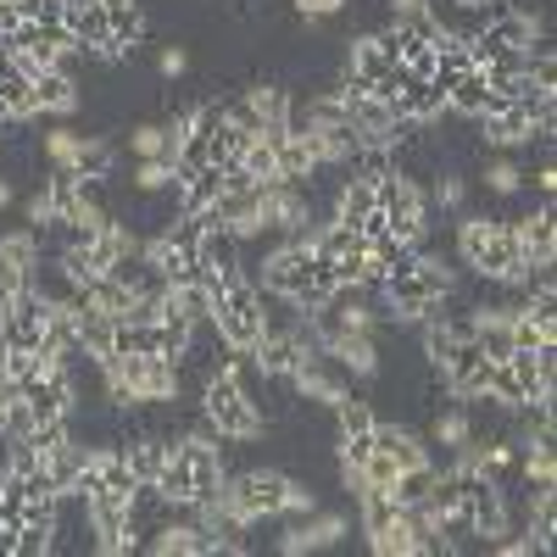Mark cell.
I'll use <instances>...</instances> for the list:
<instances>
[{"instance_id":"6da1fadb","label":"cell","mask_w":557,"mask_h":557,"mask_svg":"<svg viewBox=\"0 0 557 557\" xmlns=\"http://www.w3.org/2000/svg\"><path fill=\"white\" fill-rule=\"evenodd\" d=\"M201 418L223 441H257L262 435V407L246 391L240 362H228V368H218V374L201 380Z\"/></svg>"},{"instance_id":"7a4b0ae2","label":"cell","mask_w":557,"mask_h":557,"mask_svg":"<svg viewBox=\"0 0 557 557\" xmlns=\"http://www.w3.org/2000/svg\"><path fill=\"white\" fill-rule=\"evenodd\" d=\"M212 330L223 335L228 351H251L268 330V301L251 278H235V285H223L218 301H212Z\"/></svg>"},{"instance_id":"3957f363","label":"cell","mask_w":557,"mask_h":557,"mask_svg":"<svg viewBox=\"0 0 557 557\" xmlns=\"http://www.w3.org/2000/svg\"><path fill=\"white\" fill-rule=\"evenodd\" d=\"M285 485H290V474H278V469H246L235 480H223L218 507L240 524H262V519L285 513Z\"/></svg>"},{"instance_id":"277c9868","label":"cell","mask_w":557,"mask_h":557,"mask_svg":"<svg viewBox=\"0 0 557 557\" xmlns=\"http://www.w3.org/2000/svg\"><path fill=\"white\" fill-rule=\"evenodd\" d=\"M374 212L385 218V228L396 240H407V246H424V218H430V201H424V190L396 168V173H385V178H374Z\"/></svg>"},{"instance_id":"5b68a950","label":"cell","mask_w":557,"mask_h":557,"mask_svg":"<svg viewBox=\"0 0 557 557\" xmlns=\"http://www.w3.org/2000/svg\"><path fill=\"white\" fill-rule=\"evenodd\" d=\"M240 235L235 228H223V223H207L201 228V251H196V262H201V278L212 290H223V285H235V278H246V257H240Z\"/></svg>"},{"instance_id":"8992f818","label":"cell","mask_w":557,"mask_h":557,"mask_svg":"<svg viewBox=\"0 0 557 557\" xmlns=\"http://www.w3.org/2000/svg\"><path fill=\"white\" fill-rule=\"evenodd\" d=\"M257 223L262 228H307L312 223V207L301 196V184H285V178H273V184H257Z\"/></svg>"},{"instance_id":"52a82bcc","label":"cell","mask_w":557,"mask_h":557,"mask_svg":"<svg viewBox=\"0 0 557 557\" xmlns=\"http://www.w3.org/2000/svg\"><path fill=\"white\" fill-rule=\"evenodd\" d=\"M391 117L396 123H435L441 112H446V96L430 84V78H412V73H401V84L391 89Z\"/></svg>"},{"instance_id":"ba28073f","label":"cell","mask_w":557,"mask_h":557,"mask_svg":"<svg viewBox=\"0 0 557 557\" xmlns=\"http://www.w3.org/2000/svg\"><path fill=\"white\" fill-rule=\"evenodd\" d=\"M480 134H485L491 151H513V146H530L535 139V117L524 112V101H507L502 112L480 117Z\"/></svg>"},{"instance_id":"9c48e42d","label":"cell","mask_w":557,"mask_h":557,"mask_svg":"<svg viewBox=\"0 0 557 557\" xmlns=\"http://www.w3.org/2000/svg\"><path fill=\"white\" fill-rule=\"evenodd\" d=\"M323 351H330V362H341L346 374L368 380V374H380V346H374V330H346L335 341H323Z\"/></svg>"},{"instance_id":"30bf717a","label":"cell","mask_w":557,"mask_h":557,"mask_svg":"<svg viewBox=\"0 0 557 557\" xmlns=\"http://www.w3.org/2000/svg\"><path fill=\"white\" fill-rule=\"evenodd\" d=\"M513 235H519V246H524V257H530L535 268H552V257H557V212H552V201H546L541 212L519 218Z\"/></svg>"},{"instance_id":"8fae6325","label":"cell","mask_w":557,"mask_h":557,"mask_svg":"<svg viewBox=\"0 0 557 557\" xmlns=\"http://www.w3.org/2000/svg\"><path fill=\"white\" fill-rule=\"evenodd\" d=\"M73 51H89V45H107V7L101 0H67V17H62Z\"/></svg>"},{"instance_id":"7c38bea8","label":"cell","mask_w":557,"mask_h":557,"mask_svg":"<svg viewBox=\"0 0 557 557\" xmlns=\"http://www.w3.org/2000/svg\"><path fill=\"white\" fill-rule=\"evenodd\" d=\"M290 385L307 396V401H341L346 396V380L341 374H330V368H323V351H307L301 357V368H296V374H290Z\"/></svg>"},{"instance_id":"4fadbf2b","label":"cell","mask_w":557,"mask_h":557,"mask_svg":"<svg viewBox=\"0 0 557 557\" xmlns=\"http://www.w3.org/2000/svg\"><path fill=\"white\" fill-rule=\"evenodd\" d=\"M34 101H39V112H51V117L78 112V84H73V73H67V67L34 73Z\"/></svg>"},{"instance_id":"5bb4252c","label":"cell","mask_w":557,"mask_h":557,"mask_svg":"<svg viewBox=\"0 0 557 557\" xmlns=\"http://www.w3.org/2000/svg\"><path fill=\"white\" fill-rule=\"evenodd\" d=\"M246 117H251V128H278L290 117V89L285 84H251L246 89Z\"/></svg>"},{"instance_id":"9a60e30c","label":"cell","mask_w":557,"mask_h":557,"mask_svg":"<svg viewBox=\"0 0 557 557\" xmlns=\"http://www.w3.org/2000/svg\"><path fill=\"white\" fill-rule=\"evenodd\" d=\"M374 446H380V451H391V457L401 462V469H418V462H435V457H430V446L418 441L407 424H374Z\"/></svg>"},{"instance_id":"2e32d148","label":"cell","mask_w":557,"mask_h":557,"mask_svg":"<svg viewBox=\"0 0 557 557\" xmlns=\"http://www.w3.org/2000/svg\"><path fill=\"white\" fill-rule=\"evenodd\" d=\"M391 67H396V62L380 51V39H374V34L351 39V57H346V73H351V78H362V84H380Z\"/></svg>"},{"instance_id":"e0dca14e","label":"cell","mask_w":557,"mask_h":557,"mask_svg":"<svg viewBox=\"0 0 557 557\" xmlns=\"http://www.w3.org/2000/svg\"><path fill=\"white\" fill-rule=\"evenodd\" d=\"M67 173H78V178H112V173H117V151L107 146L101 134H84V139H78V157H73Z\"/></svg>"},{"instance_id":"ac0fdd59","label":"cell","mask_w":557,"mask_h":557,"mask_svg":"<svg viewBox=\"0 0 557 557\" xmlns=\"http://www.w3.org/2000/svg\"><path fill=\"white\" fill-rule=\"evenodd\" d=\"M157 491H162V502H173V507H196V480H190V462H184L173 446H168V462H162V474H157Z\"/></svg>"},{"instance_id":"d6986e66","label":"cell","mask_w":557,"mask_h":557,"mask_svg":"<svg viewBox=\"0 0 557 557\" xmlns=\"http://www.w3.org/2000/svg\"><path fill=\"white\" fill-rule=\"evenodd\" d=\"M107 39L117 45V57H134L139 51V39H146V12H139V0H134V7L107 12Z\"/></svg>"},{"instance_id":"ffe728a7","label":"cell","mask_w":557,"mask_h":557,"mask_svg":"<svg viewBox=\"0 0 557 557\" xmlns=\"http://www.w3.org/2000/svg\"><path fill=\"white\" fill-rule=\"evenodd\" d=\"M362 218H374V178H346L341 196H335V223L357 228Z\"/></svg>"},{"instance_id":"44dd1931","label":"cell","mask_w":557,"mask_h":557,"mask_svg":"<svg viewBox=\"0 0 557 557\" xmlns=\"http://www.w3.org/2000/svg\"><path fill=\"white\" fill-rule=\"evenodd\" d=\"M84 457H89V446H78V441H67L57 457H45V474H51V485H57V496H73L78 491V474H84Z\"/></svg>"},{"instance_id":"7402d4cb","label":"cell","mask_w":557,"mask_h":557,"mask_svg":"<svg viewBox=\"0 0 557 557\" xmlns=\"http://www.w3.org/2000/svg\"><path fill=\"white\" fill-rule=\"evenodd\" d=\"M173 290V307L184 312V318H190V323H207L212 318V301H218V290L207 285V278L196 273V278H184V285H168Z\"/></svg>"},{"instance_id":"603a6c76","label":"cell","mask_w":557,"mask_h":557,"mask_svg":"<svg viewBox=\"0 0 557 557\" xmlns=\"http://www.w3.org/2000/svg\"><path fill=\"white\" fill-rule=\"evenodd\" d=\"M368 546H374L380 557H412V552H418V535H412V524L401 519V507H396V519H391V524L368 530Z\"/></svg>"},{"instance_id":"cb8c5ba5","label":"cell","mask_w":557,"mask_h":557,"mask_svg":"<svg viewBox=\"0 0 557 557\" xmlns=\"http://www.w3.org/2000/svg\"><path fill=\"white\" fill-rule=\"evenodd\" d=\"M362 246V235L351 223H323V228H312V257H323V262H335V257H346V251H357Z\"/></svg>"},{"instance_id":"d4e9b609","label":"cell","mask_w":557,"mask_h":557,"mask_svg":"<svg viewBox=\"0 0 557 557\" xmlns=\"http://www.w3.org/2000/svg\"><path fill=\"white\" fill-rule=\"evenodd\" d=\"M430 435H435V446H451V451H462V446L474 441V418H469V407H446V412H435Z\"/></svg>"},{"instance_id":"484cf974","label":"cell","mask_w":557,"mask_h":557,"mask_svg":"<svg viewBox=\"0 0 557 557\" xmlns=\"http://www.w3.org/2000/svg\"><path fill=\"white\" fill-rule=\"evenodd\" d=\"M0 268H23V273L39 268V235L34 228H23V235H0Z\"/></svg>"},{"instance_id":"4316f807","label":"cell","mask_w":557,"mask_h":557,"mask_svg":"<svg viewBox=\"0 0 557 557\" xmlns=\"http://www.w3.org/2000/svg\"><path fill=\"white\" fill-rule=\"evenodd\" d=\"M335 418H341V435H368V430L380 424V418H374V401H362L357 391H346V396L335 401Z\"/></svg>"},{"instance_id":"83f0119b","label":"cell","mask_w":557,"mask_h":557,"mask_svg":"<svg viewBox=\"0 0 557 557\" xmlns=\"http://www.w3.org/2000/svg\"><path fill=\"white\" fill-rule=\"evenodd\" d=\"M168 184L178 190V173H173V162H168V157H146V162L134 168V190H139V196H162Z\"/></svg>"},{"instance_id":"f1b7e54d","label":"cell","mask_w":557,"mask_h":557,"mask_svg":"<svg viewBox=\"0 0 557 557\" xmlns=\"http://www.w3.org/2000/svg\"><path fill=\"white\" fill-rule=\"evenodd\" d=\"M67 441H73V430H67V418H51V424H34L23 446H28V451H34V457L45 462V457H57V451H62Z\"/></svg>"},{"instance_id":"f546056e","label":"cell","mask_w":557,"mask_h":557,"mask_svg":"<svg viewBox=\"0 0 557 557\" xmlns=\"http://www.w3.org/2000/svg\"><path fill=\"white\" fill-rule=\"evenodd\" d=\"M128 151L146 162V157H173V139H168V128H157V123H139L134 134H128Z\"/></svg>"},{"instance_id":"4dcf8cb0","label":"cell","mask_w":557,"mask_h":557,"mask_svg":"<svg viewBox=\"0 0 557 557\" xmlns=\"http://www.w3.org/2000/svg\"><path fill=\"white\" fill-rule=\"evenodd\" d=\"M524 480H530L535 491L557 480V462H552V441H530V451H524Z\"/></svg>"},{"instance_id":"1f68e13d","label":"cell","mask_w":557,"mask_h":557,"mask_svg":"<svg viewBox=\"0 0 557 557\" xmlns=\"http://www.w3.org/2000/svg\"><path fill=\"white\" fill-rule=\"evenodd\" d=\"M435 201H441L446 212H457L462 201H469V184H462L457 168H441V173H435Z\"/></svg>"},{"instance_id":"d6a6232c","label":"cell","mask_w":557,"mask_h":557,"mask_svg":"<svg viewBox=\"0 0 557 557\" xmlns=\"http://www.w3.org/2000/svg\"><path fill=\"white\" fill-rule=\"evenodd\" d=\"M485 184L496 196H519V184H524V173H519V162H507V157H496L491 168H485Z\"/></svg>"},{"instance_id":"836d02e7","label":"cell","mask_w":557,"mask_h":557,"mask_svg":"<svg viewBox=\"0 0 557 557\" xmlns=\"http://www.w3.org/2000/svg\"><path fill=\"white\" fill-rule=\"evenodd\" d=\"M28 290V273L23 268H0V312H12Z\"/></svg>"},{"instance_id":"e575fe53","label":"cell","mask_w":557,"mask_h":557,"mask_svg":"<svg viewBox=\"0 0 557 557\" xmlns=\"http://www.w3.org/2000/svg\"><path fill=\"white\" fill-rule=\"evenodd\" d=\"M285 513H296V519L318 513V491H312V485H301V480H290V485H285Z\"/></svg>"},{"instance_id":"d590c367","label":"cell","mask_w":557,"mask_h":557,"mask_svg":"<svg viewBox=\"0 0 557 557\" xmlns=\"http://www.w3.org/2000/svg\"><path fill=\"white\" fill-rule=\"evenodd\" d=\"M223 117H228V107H223V101H201V107L190 112V134H201V139H207Z\"/></svg>"},{"instance_id":"8d00e7d4","label":"cell","mask_w":557,"mask_h":557,"mask_svg":"<svg viewBox=\"0 0 557 557\" xmlns=\"http://www.w3.org/2000/svg\"><path fill=\"white\" fill-rule=\"evenodd\" d=\"M51 530H17V557H45V552H51Z\"/></svg>"},{"instance_id":"74e56055","label":"cell","mask_w":557,"mask_h":557,"mask_svg":"<svg viewBox=\"0 0 557 557\" xmlns=\"http://www.w3.org/2000/svg\"><path fill=\"white\" fill-rule=\"evenodd\" d=\"M296 12H301L307 23H323V17H341L346 0H296Z\"/></svg>"},{"instance_id":"f35d334b","label":"cell","mask_w":557,"mask_h":557,"mask_svg":"<svg viewBox=\"0 0 557 557\" xmlns=\"http://www.w3.org/2000/svg\"><path fill=\"white\" fill-rule=\"evenodd\" d=\"M157 67H162V78H184V73H190V57H184L178 45H168V51H162V62H157Z\"/></svg>"},{"instance_id":"ab89813d","label":"cell","mask_w":557,"mask_h":557,"mask_svg":"<svg viewBox=\"0 0 557 557\" xmlns=\"http://www.w3.org/2000/svg\"><path fill=\"white\" fill-rule=\"evenodd\" d=\"M391 12H396V23H412L430 12V0H391Z\"/></svg>"},{"instance_id":"60d3db41","label":"cell","mask_w":557,"mask_h":557,"mask_svg":"<svg viewBox=\"0 0 557 557\" xmlns=\"http://www.w3.org/2000/svg\"><path fill=\"white\" fill-rule=\"evenodd\" d=\"M23 23H28V17L17 12V0H0V34H17Z\"/></svg>"},{"instance_id":"b9f144b4","label":"cell","mask_w":557,"mask_h":557,"mask_svg":"<svg viewBox=\"0 0 557 557\" xmlns=\"http://www.w3.org/2000/svg\"><path fill=\"white\" fill-rule=\"evenodd\" d=\"M28 218H34V223H45V228H51V196H45V190H39V196L28 201Z\"/></svg>"},{"instance_id":"7bdbcfd3","label":"cell","mask_w":557,"mask_h":557,"mask_svg":"<svg viewBox=\"0 0 557 557\" xmlns=\"http://www.w3.org/2000/svg\"><path fill=\"white\" fill-rule=\"evenodd\" d=\"M535 184H541V196L552 201V190H557V168H552V157L541 162V173H535Z\"/></svg>"},{"instance_id":"ee69618b","label":"cell","mask_w":557,"mask_h":557,"mask_svg":"<svg viewBox=\"0 0 557 557\" xmlns=\"http://www.w3.org/2000/svg\"><path fill=\"white\" fill-rule=\"evenodd\" d=\"M12 201H17V190H12V178H0V212H7Z\"/></svg>"},{"instance_id":"f6af8a7d","label":"cell","mask_w":557,"mask_h":557,"mask_svg":"<svg viewBox=\"0 0 557 557\" xmlns=\"http://www.w3.org/2000/svg\"><path fill=\"white\" fill-rule=\"evenodd\" d=\"M7 407H12V391H0V435H7Z\"/></svg>"},{"instance_id":"bcb514c9","label":"cell","mask_w":557,"mask_h":557,"mask_svg":"<svg viewBox=\"0 0 557 557\" xmlns=\"http://www.w3.org/2000/svg\"><path fill=\"white\" fill-rule=\"evenodd\" d=\"M101 7H107V12H117V7H134V0H101Z\"/></svg>"},{"instance_id":"7dc6e473","label":"cell","mask_w":557,"mask_h":557,"mask_svg":"<svg viewBox=\"0 0 557 557\" xmlns=\"http://www.w3.org/2000/svg\"><path fill=\"white\" fill-rule=\"evenodd\" d=\"M0 51H7V34H0Z\"/></svg>"}]
</instances>
